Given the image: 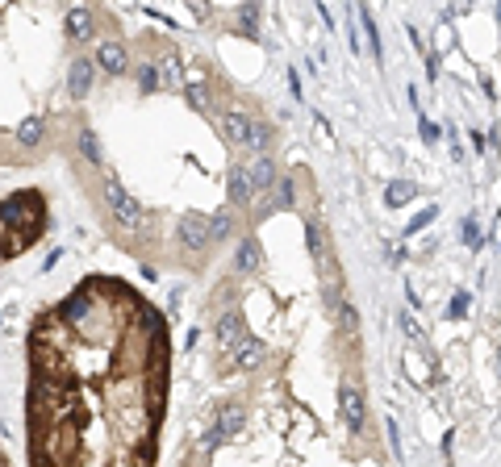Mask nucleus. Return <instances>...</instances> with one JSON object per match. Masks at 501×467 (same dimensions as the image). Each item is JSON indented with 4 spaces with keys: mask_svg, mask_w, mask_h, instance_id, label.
<instances>
[{
    "mask_svg": "<svg viewBox=\"0 0 501 467\" xmlns=\"http://www.w3.org/2000/svg\"><path fill=\"white\" fill-rule=\"evenodd\" d=\"M167 322L117 276H88L30 326V467H155Z\"/></svg>",
    "mask_w": 501,
    "mask_h": 467,
    "instance_id": "nucleus-1",
    "label": "nucleus"
},
{
    "mask_svg": "<svg viewBox=\"0 0 501 467\" xmlns=\"http://www.w3.org/2000/svg\"><path fill=\"white\" fill-rule=\"evenodd\" d=\"M46 230V205L42 192H17L0 200V259H13L30 250Z\"/></svg>",
    "mask_w": 501,
    "mask_h": 467,
    "instance_id": "nucleus-2",
    "label": "nucleus"
},
{
    "mask_svg": "<svg viewBox=\"0 0 501 467\" xmlns=\"http://www.w3.org/2000/svg\"><path fill=\"white\" fill-rule=\"evenodd\" d=\"M343 405H347V421H351V430H360V425H364V405H360V392H347V396H343Z\"/></svg>",
    "mask_w": 501,
    "mask_h": 467,
    "instance_id": "nucleus-3",
    "label": "nucleus"
},
{
    "mask_svg": "<svg viewBox=\"0 0 501 467\" xmlns=\"http://www.w3.org/2000/svg\"><path fill=\"white\" fill-rule=\"evenodd\" d=\"M100 59H105V67H113V71H122V67H126V54H122V50L113 47V42H109L105 50H100Z\"/></svg>",
    "mask_w": 501,
    "mask_h": 467,
    "instance_id": "nucleus-4",
    "label": "nucleus"
}]
</instances>
